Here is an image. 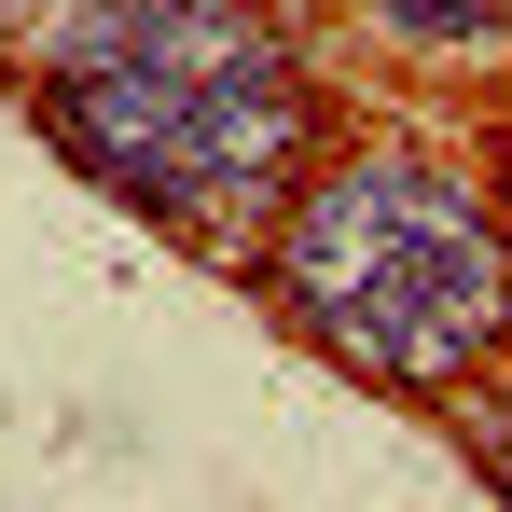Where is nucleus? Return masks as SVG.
<instances>
[{
    "mask_svg": "<svg viewBox=\"0 0 512 512\" xmlns=\"http://www.w3.org/2000/svg\"><path fill=\"white\" fill-rule=\"evenodd\" d=\"M42 125L180 236L291 208L319 153V97L291 70V42L250 28L236 0H70Z\"/></svg>",
    "mask_w": 512,
    "mask_h": 512,
    "instance_id": "nucleus-1",
    "label": "nucleus"
},
{
    "mask_svg": "<svg viewBox=\"0 0 512 512\" xmlns=\"http://www.w3.org/2000/svg\"><path fill=\"white\" fill-rule=\"evenodd\" d=\"M277 305L374 388H457L512 333V250L471 180L360 153L277 222Z\"/></svg>",
    "mask_w": 512,
    "mask_h": 512,
    "instance_id": "nucleus-2",
    "label": "nucleus"
},
{
    "mask_svg": "<svg viewBox=\"0 0 512 512\" xmlns=\"http://www.w3.org/2000/svg\"><path fill=\"white\" fill-rule=\"evenodd\" d=\"M457 443H471V471H485V485L512 499V374L485 388V402H471V416H457Z\"/></svg>",
    "mask_w": 512,
    "mask_h": 512,
    "instance_id": "nucleus-4",
    "label": "nucleus"
},
{
    "mask_svg": "<svg viewBox=\"0 0 512 512\" xmlns=\"http://www.w3.org/2000/svg\"><path fill=\"white\" fill-rule=\"evenodd\" d=\"M388 14H402L416 42H499L512 28V0H388Z\"/></svg>",
    "mask_w": 512,
    "mask_h": 512,
    "instance_id": "nucleus-3",
    "label": "nucleus"
}]
</instances>
